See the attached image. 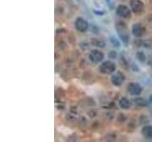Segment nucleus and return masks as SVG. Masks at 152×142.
I'll list each match as a JSON object with an SVG mask.
<instances>
[{
	"instance_id": "1",
	"label": "nucleus",
	"mask_w": 152,
	"mask_h": 142,
	"mask_svg": "<svg viewBox=\"0 0 152 142\" xmlns=\"http://www.w3.org/2000/svg\"><path fill=\"white\" fill-rule=\"evenodd\" d=\"M99 70L103 74H113L116 71V65L111 61H106L103 62L100 65Z\"/></svg>"
},
{
	"instance_id": "2",
	"label": "nucleus",
	"mask_w": 152,
	"mask_h": 142,
	"mask_svg": "<svg viewBox=\"0 0 152 142\" xmlns=\"http://www.w3.org/2000/svg\"><path fill=\"white\" fill-rule=\"evenodd\" d=\"M89 60H90L92 63H95V64H98V63L103 62L105 55L101 50L98 49H93L90 51L89 53Z\"/></svg>"
},
{
	"instance_id": "3",
	"label": "nucleus",
	"mask_w": 152,
	"mask_h": 142,
	"mask_svg": "<svg viewBox=\"0 0 152 142\" xmlns=\"http://www.w3.org/2000/svg\"><path fill=\"white\" fill-rule=\"evenodd\" d=\"M74 26L75 29L77 30L81 31V32H86L88 30V23L87 20H85L84 18L82 17H78L75 22H74Z\"/></svg>"
},
{
	"instance_id": "4",
	"label": "nucleus",
	"mask_w": 152,
	"mask_h": 142,
	"mask_svg": "<svg viewBox=\"0 0 152 142\" xmlns=\"http://www.w3.org/2000/svg\"><path fill=\"white\" fill-rule=\"evenodd\" d=\"M116 13L122 18H128L131 15V9L126 5H119L116 10Z\"/></svg>"
},
{
	"instance_id": "5",
	"label": "nucleus",
	"mask_w": 152,
	"mask_h": 142,
	"mask_svg": "<svg viewBox=\"0 0 152 142\" xmlns=\"http://www.w3.org/2000/svg\"><path fill=\"white\" fill-rule=\"evenodd\" d=\"M142 86L140 85L137 82H131V84H128V87H127V91L130 95L132 96H139L140 94L142 93Z\"/></svg>"
},
{
	"instance_id": "6",
	"label": "nucleus",
	"mask_w": 152,
	"mask_h": 142,
	"mask_svg": "<svg viewBox=\"0 0 152 142\" xmlns=\"http://www.w3.org/2000/svg\"><path fill=\"white\" fill-rule=\"evenodd\" d=\"M124 79H126V77H124V75L122 72H116L115 74L112 75L111 82L113 85L120 86L124 82Z\"/></svg>"
},
{
	"instance_id": "7",
	"label": "nucleus",
	"mask_w": 152,
	"mask_h": 142,
	"mask_svg": "<svg viewBox=\"0 0 152 142\" xmlns=\"http://www.w3.org/2000/svg\"><path fill=\"white\" fill-rule=\"evenodd\" d=\"M130 9L133 13H139L144 9V4L141 0H132L130 2Z\"/></svg>"
},
{
	"instance_id": "8",
	"label": "nucleus",
	"mask_w": 152,
	"mask_h": 142,
	"mask_svg": "<svg viewBox=\"0 0 152 142\" xmlns=\"http://www.w3.org/2000/svg\"><path fill=\"white\" fill-rule=\"evenodd\" d=\"M145 27H144L141 24H134L132 26V33L136 37H142L145 34Z\"/></svg>"
},
{
	"instance_id": "9",
	"label": "nucleus",
	"mask_w": 152,
	"mask_h": 142,
	"mask_svg": "<svg viewBox=\"0 0 152 142\" xmlns=\"http://www.w3.org/2000/svg\"><path fill=\"white\" fill-rule=\"evenodd\" d=\"M143 136L147 139H152V126L146 125L143 128Z\"/></svg>"
},
{
	"instance_id": "10",
	"label": "nucleus",
	"mask_w": 152,
	"mask_h": 142,
	"mask_svg": "<svg viewBox=\"0 0 152 142\" xmlns=\"http://www.w3.org/2000/svg\"><path fill=\"white\" fill-rule=\"evenodd\" d=\"M119 105H120V107L121 108H123V109H128L130 107V101L128 98H122L121 100L119 101Z\"/></svg>"
},
{
	"instance_id": "11",
	"label": "nucleus",
	"mask_w": 152,
	"mask_h": 142,
	"mask_svg": "<svg viewBox=\"0 0 152 142\" xmlns=\"http://www.w3.org/2000/svg\"><path fill=\"white\" fill-rule=\"evenodd\" d=\"M91 44L97 46V47H104L105 46V43L101 40H98V39H91Z\"/></svg>"
},
{
	"instance_id": "12",
	"label": "nucleus",
	"mask_w": 152,
	"mask_h": 142,
	"mask_svg": "<svg viewBox=\"0 0 152 142\" xmlns=\"http://www.w3.org/2000/svg\"><path fill=\"white\" fill-rule=\"evenodd\" d=\"M136 58L138 59V61L139 62H141V63H145L146 62V55L144 52H142V51H139V52L136 53Z\"/></svg>"
},
{
	"instance_id": "13",
	"label": "nucleus",
	"mask_w": 152,
	"mask_h": 142,
	"mask_svg": "<svg viewBox=\"0 0 152 142\" xmlns=\"http://www.w3.org/2000/svg\"><path fill=\"white\" fill-rule=\"evenodd\" d=\"M133 101H134L135 104L140 105V106L146 105V101H145V100H144V98H135V100H133Z\"/></svg>"
},
{
	"instance_id": "14",
	"label": "nucleus",
	"mask_w": 152,
	"mask_h": 142,
	"mask_svg": "<svg viewBox=\"0 0 152 142\" xmlns=\"http://www.w3.org/2000/svg\"><path fill=\"white\" fill-rule=\"evenodd\" d=\"M110 43L112 44V46H114L115 47H120V42L119 40H117V39L113 36H110Z\"/></svg>"
},
{
	"instance_id": "15",
	"label": "nucleus",
	"mask_w": 152,
	"mask_h": 142,
	"mask_svg": "<svg viewBox=\"0 0 152 142\" xmlns=\"http://www.w3.org/2000/svg\"><path fill=\"white\" fill-rule=\"evenodd\" d=\"M108 57L110 58H116L117 57V53L115 52V51H110V53H108Z\"/></svg>"
},
{
	"instance_id": "16",
	"label": "nucleus",
	"mask_w": 152,
	"mask_h": 142,
	"mask_svg": "<svg viewBox=\"0 0 152 142\" xmlns=\"http://www.w3.org/2000/svg\"><path fill=\"white\" fill-rule=\"evenodd\" d=\"M149 101L151 102V103H152V95H151V96H150V98H149Z\"/></svg>"
},
{
	"instance_id": "17",
	"label": "nucleus",
	"mask_w": 152,
	"mask_h": 142,
	"mask_svg": "<svg viewBox=\"0 0 152 142\" xmlns=\"http://www.w3.org/2000/svg\"><path fill=\"white\" fill-rule=\"evenodd\" d=\"M106 1H107V2L108 4H110V0H106Z\"/></svg>"
},
{
	"instance_id": "18",
	"label": "nucleus",
	"mask_w": 152,
	"mask_h": 142,
	"mask_svg": "<svg viewBox=\"0 0 152 142\" xmlns=\"http://www.w3.org/2000/svg\"><path fill=\"white\" fill-rule=\"evenodd\" d=\"M77 1H79V0H77Z\"/></svg>"
}]
</instances>
